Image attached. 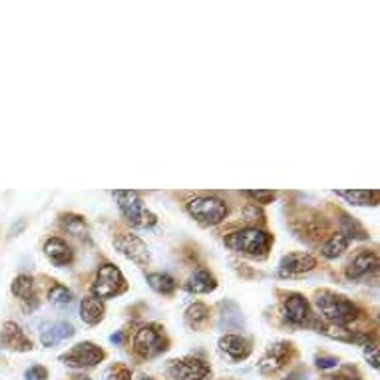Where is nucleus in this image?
<instances>
[{
	"label": "nucleus",
	"mask_w": 380,
	"mask_h": 380,
	"mask_svg": "<svg viewBox=\"0 0 380 380\" xmlns=\"http://www.w3.org/2000/svg\"><path fill=\"white\" fill-rule=\"evenodd\" d=\"M315 305L321 310L323 319L328 324L347 326L358 317V309L351 299L345 295H337L333 291H319L315 295Z\"/></svg>",
	"instance_id": "nucleus-1"
},
{
	"label": "nucleus",
	"mask_w": 380,
	"mask_h": 380,
	"mask_svg": "<svg viewBox=\"0 0 380 380\" xmlns=\"http://www.w3.org/2000/svg\"><path fill=\"white\" fill-rule=\"evenodd\" d=\"M223 243L235 253L249 255V257H255V259H263V257H267L269 249H271L273 235H269L267 231L257 229V227H245L241 231L229 233L223 239Z\"/></svg>",
	"instance_id": "nucleus-2"
},
{
	"label": "nucleus",
	"mask_w": 380,
	"mask_h": 380,
	"mask_svg": "<svg viewBox=\"0 0 380 380\" xmlns=\"http://www.w3.org/2000/svg\"><path fill=\"white\" fill-rule=\"evenodd\" d=\"M113 198L118 199L120 213L124 215V219L129 227L150 229L157 223V217L143 205L138 191H116Z\"/></svg>",
	"instance_id": "nucleus-3"
},
{
	"label": "nucleus",
	"mask_w": 380,
	"mask_h": 380,
	"mask_svg": "<svg viewBox=\"0 0 380 380\" xmlns=\"http://www.w3.org/2000/svg\"><path fill=\"white\" fill-rule=\"evenodd\" d=\"M187 212L201 225L213 227L227 217V205L225 201L213 196H198L187 203Z\"/></svg>",
	"instance_id": "nucleus-4"
},
{
	"label": "nucleus",
	"mask_w": 380,
	"mask_h": 380,
	"mask_svg": "<svg viewBox=\"0 0 380 380\" xmlns=\"http://www.w3.org/2000/svg\"><path fill=\"white\" fill-rule=\"evenodd\" d=\"M126 289L127 283L122 275V271L112 263H104L96 273V281L92 283V295L100 301L122 295Z\"/></svg>",
	"instance_id": "nucleus-5"
},
{
	"label": "nucleus",
	"mask_w": 380,
	"mask_h": 380,
	"mask_svg": "<svg viewBox=\"0 0 380 380\" xmlns=\"http://www.w3.org/2000/svg\"><path fill=\"white\" fill-rule=\"evenodd\" d=\"M169 340L157 324H145L134 337V351L140 354L141 358H154L157 354L168 351Z\"/></svg>",
	"instance_id": "nucleus-6"
},
{
	"label": "nucleus",
	"mask_w": 380,
	"mask_h": 380,
	"mask_svg": "<svg viewBox=\"0 0 380 380\" xmlns=\"http://www.w3.org/2000/svg\"><path fill=\"white\" fill-rule=\"evenodd\" d=\"M104 358H106V352L94 342H80V345L72 347L66 354L60 356V361L72 368H94Z\"/></svg>",
	"instance_id": "nucleus-7"
},
{
	"label": "nucleus",
	"mask_w": 380,
	"mask_h": 380,
	"mask_svg": "<svg viewBox=\"0 0 380 380\" xmlns=\"http://www.w3.org/2000/svg\"><path fill=\"white\" fill-rule=\"evenodd\" d=\"M168 372L175 380H205L212 374V366L196 356H183L169 363Z\"/></svg>",
	"instance_id": "nucleus-8"
},
{
	"label": "nucleus",
	"mask_w": 380,
	"mask_h": 380,
	"mask_svg": "<svg viewBox=\"0 0 380 380\" xmlns=\"http://www.w3.org/2000/svg\"><path fill=\"white\" fill-rule=\"evenodd\" d=\"M283 315L295 326H312L309 301L299 293H293L283 301Z\"/></svg>",
	"instance_id": "nucleus-9"
},
{
	"label": "nucleus",
	"mask_w": 380,
	"mask_h": 380,
	"mask_svg": "<svg viewBox=\"0 0 380 380\" xmlns=\"http://www.w3.org/2000/svg\"><path fill=\"white\" fill-rule=\"evenodd\" d=\"M317 267V259L309 253H289L279 263V277H299Z\"/></svg>",
	"instance_id": "nucleus-10"
},
{
	"label": "nucleus",
	"mask_w": 380,
	"mask_h": 380,
	"mask_svg": "<svg viewBox=\"0 0 380 380\" xmlns=\"http://www.w3.org/2000/svg\"><path fill=\"white\" fill-rule=\"evenodd\" d=\"M113 245L118 247V251L127 257L129 261H134V263H138V265H148V261H150V253H148V247H145V243L140 239V237H136V235H120L118 239L113 241Z\"/></svg>",
	"instance_id": "nucleus-11"
},
{
	"label": "nucleus",
	"mask_w": 380,
	"mask_h": 380,
	"mask_svg": "<svg viewBox=\"0 0 380 380\" xmlns=\"http://www.w3.org/2000/svg\"><path fill=\"white\" fill-rule=\"evenodd\" d=\"M219 351L233 363H239L251 354V342L241 335H223L219 338Z\"/></svg>",
	"instance_id": "nucleus-12"
},
{
	"label": "nucleus",
	"mask_w": 380,
	"mask_h": 380,
	"mask_svg": "<svg viewBox=\"0 0 380 380\" xmlns=\"http://www.w3.org/2000/svg\"><path fill=\"white\" fill-rule=\"evenodd\" d=\"M289 356H291V345H289V342H277V345H273L267 351V354L261 358L259 370H261L263 374H273V372H277L279 368L285 366V363L289 361Z\"/></svg>",
	"instance_id": "nucleus-13"
},
{
	"label": "nucleus",
	"mask_w": 380,
	"mask_h": 380,
	"mask_svg": "<svg viewBox=\"0 0 380 380\" xmlns=\"http://www.w3.org/2000/svg\"><path fill=\"white\" fill-rule=\"evenodd\" d=\"M44 255L50 259V263H54L56 267H66L74 261V251L72 247L60 237H50L44 243Z\"/></svg>",
	"instance_id": "nucleus-14"
},
{
	"label": "nucleus",
	"mask_w": 380,
	"mask_h": 380,
	"mask_svg": "<svg viewBox=\"0 0 380 380\" xmlns=\"http://www.w3.org/2000/svg\"><path fill=\"white\" fill-rule=\"evenodd\" d=\"M377 269H379V257H377V253H372V251H361V253L356 255L351 263H349V267H347V277L358 281V279H363L366 275L374 273Z\"/></svg>",
	"instance_id": "nucleus-15"
},
{
	"label": "nucleus",
	"mask_w": 380,
	"mask_h": 380,
	"mask_svg": "<svg viewBox=\"0 0 380 380\" xmlns=\"http://www.w3.org/2000/svg\"><path fill=\"white\" fill-rule=\"evenodd\" d=\"M74 326L70 323L58 321V323H44L40 326V340L44 347H54L58 342L74 337Z\"/></svg>",
	"instance_id": "nucleus-16"
},
{
	"label": "nucleus",
	"mask_w": 380,
	"mask_h": 380,
	"mask_svg": "<svg viewBox=\"0 0 380 380\" xmlns=\"http://www.w3.org/2000/svg\"><path fill=\"white\" fill-rule=\"evenodd\" d=\"M0 337H2V345L8 347V349H13V351H30L32 349V342L22 333V328L15 323L4 324Z\"/></svg>",
	"instance_id": "nucleus-17"
},
{
	"label": "nucleus",
	"mask_w": 380,
	"mask_h": 380,
	"mask_svg": "<svg viewBox=\"0 0 380 380\" xmlns=\"http://www.w3.org/2000/svg\"><path fill=\"white\" fill-rule=\"evenodd\" d=\"M13 293H15L29 309L38 307V299H36V289H34V279L30 275H18L13 281Z\"/></svg>",
	"instance_id": "nucleus-18"
},
{
	"label": "nucleus",
	"mask_w": 380,
	"mask_h": 380,
	"mask_svg": "<svg viewBox=\"0 0 380 380\" xmlns=\"http://www.w3.org/2000/svg\"><path fill=\"white\" fill-rule=\"evenodd\" d=\"M104 312H106L104 301H100V299H96L94 295L82 299V303H80V319H82L86 324L94 326V324L102 323Z\"/></svg>",
	"instance_id": "nucleus-19"
},
{
	"label": "nucleus",
	"mask_w": 380,
	"mask_h": 380,
	"mask_svg": "<svg viewBox=\"0 0 380 380\" xmlns=\"http://www.w3.org/2000/svg\"><path fill=\"white\" fill-rule=\"evenodd\" d=\"M215 287H217V281H215V277H213L207 269H198V271L191 275L189 283H187V291L198 293V295L212 293V291H215Z\"/></svg>",
	"instance_id": "nucleus-20"
},
{
	"label": "nucleus",
	"mask_w": 380,
	"mask_h": 380,
	"mask_svg": "<svg viewBox=\"0 0 380 380\" xmlns=\"http://www.w3.org/2000/svg\"><path fill=\"white\" fill-rule=\"evenodd\" d=\"M207 321H209V309L203 303H193L189 309L185 310V323H187V326L196 328V331L203 328Z\"/></svg>",
	"instance_id": "nucleus-21"
},
{
	"label": "nucleus",
	"mask_w": 380,
	"mask_h": 380,
	"mask_svg": "<svg viewBox=\"0 0 380 380\" xmlns=\"http://www.w3.org/2000/svg\"><path fill=\"white\" fill-rule=\"evenodd\" d=\"M338 198H345L354 205H377L379 203V191L377 189H361V191H337Z\"/></svg>",
	"instance_id": "nucleus-22"
},
{
	"label": "nucleus",
	"mask_w": 380,
	"mask_h": 380,
	"mask_svg": "<svg viewBox=\"0 0 380 380\" xmlns=\"http://www.w3.org/2000/svg\"><path fill=\"white\" fill-rule=\"evenodd\" d=\"M349 245H351V241L347 239L342 233H335V235H331V239L324 243L321 253H323L324 259H337L347 251Z\"/></svg>",
	"instance_id": "nucleus-23"
},
{
	"label": "nucleus",
	"mask_w": 380,
	"mask_h": 380,
	"mask_svg": "<svg viewBox=\"0 0 380 380\" xmlns=\"http://www.w3.org/2000/svg\"><path fill=\"white\" fill-rule=\"evenodd\" d=\"M148 283L155 293H161V295H171L177 287L175 279L169 277L168 273H152V275H148Z\"/></svg>",
	"instance_id": "nucleus-24"
},
{
	"label": "nucleus",
	"mask_w": 380,
	"mask_h": 380,
	"mask_svg": "<svg viewBox=\"0 0 380 380\" xmlns=\"http://www.w3.org/2000/svg\"><path fill=\"white\" fill-rule=\"evenodd\" d=\"M62 225L74 237H88V227H86L84 217H80V215H64Z\"/></svg>",
	"instance_id": "nucleus-25"
},
{
	"label": "nucleus",
	"mask_w": 380,
	"mask_h": 380,
	"mask_svg": "<svg viewBox=\"0 0 380 380\" xmlns=\"http://www.w3.org/2000/svg\"><path fill=\"white\" fill-rule=\"evenodd\" d=\"M72 291L70 289H66L64 285H60V283H54L52 287H50V291H48V301L52 303V305H56V307H66V305H70L72 303Z\"/></svg>",
	"instance_id": "nucleus-26"
},
{
	"label": "nucleus",
	"mask_w": 380,
	"mask_h": 380,
	"mask_svg": "<svg viewBox=\"0 0 380 380\" xmlns=\"http://www.w3.org/2000/svg\"><path fill=\"white\" fill-rule=\"evenodd\" d=\"M340 227H342V235L347 237V239H366L368 235H366V231L363 227L358 225L354 219H351L349 215H342V221H340Z\"/></svg>",
	"instance_id": "nucleus-27"
},
{
	"label": "nucleus",
	"mask_w": 380,
	"mask_h": 380,
	"mask_svg": "<svg viewBox=\"0 0 380 380\" xmlns=\"http://www.w3.org/2000/svg\"><path fill=\"white\" fill-rule=\"evenodd\" d=\"M245 196L247 198L255 199V201H259V203H271L273 199L277 198V193L275 191H245Z\"/></svg>",
	"instance_id": "nucleus-28"
},
{
	"label": "nucleus",
	"mask_w": 380,
	"mask_h": 380,
	"mask_svg": "<svg viewBox=\"0 0 380 380\" xmlns=\"http://www.w3.org/2000/svg\"><path fill=\"white\" fill-rule=\"evenodd\" d=\"M24 379L26 380H46L48 379V370H46V368L40 365L32 366V368H29V370H26Z\"/></svg>",
	"instance_id": "nucleus-29"
},
{
	"label": "nucleus",
	"mask_w": 380,
	"mask_h": 380,
	"mask_svg": "<svg viewBox=\"0 0 380 380\" xmlns=\"http://www.w3.org/2000/svg\"><path fill=\"white\" fill-rule=\"evenodd\" d=\"M108 380H132V374H129V370H127L126 366H116V368L110 370Z\"/></svg>",
	"instance_id": "nucleus-30"
},
{
	"label": "nucleus",
	"mask_w": 380,
	"mask_h": 380,
	"mask_svg": "<svg viewBox=\"0 0 380 380\" xmlns=\"http://www.w3.org/2000/svg\"><path fill=\"white\" fill-rule=\"evenodd\" d=\"M365 354L366 358L370 361L372 368H379V347H377V345H366Z\"/></svg>",
	"instance_id": "nucleus-31"
},
{
	"label": "nucleus",
	"mask_w": 380,
	"mask_h": 380,
	"mask_svg": "<svg viewBox=\"0 0 380 380\" xmlns=\"http://www.w3.org/2000/svg\"><path fill=\"white\" fill-rule=\"evenodd\" d=\"M338 361L335 356H317V366L319 368H333V366H337Z\"/></svg>",
	"instance_id": "nucleus-32"
},
{
	"label": "nucleus",
	"mask_w": 380,
	"mask_h": 380,
	"mask_svg": "<svg viewBox=\"0 0 380 380\" xmlns=\"http://www.w3.org/2000/svg\"><path fill=\"white\" fill-rule=\"evenodd\" d=\"M333 380H361V379H352V377H337V379Z\"/></svg>",
	"instance_id": "nucleus-33"
},
{
	"label": "nucleus",
	"mask_w": 380,
	"mask_h": 380,
	"mask_svg": "<svg viewBox=\"0 0 380 380\" xmlns=\"http://www.w3.org/2000/svg\"><path fill=\"white\" fill-rule=\"evenodd\" d=\"M74 380H90V379H88V377H76Z\"/></svg>",
	"instance_id": "nucleus-34"
},
{
	"label": "nucleus",
	"mask_w": 380,
	"mask_h": 380,
	"mask_svg": "<svg viewBox=\"0 0 380 380\" xmlns=\"http://www.w3.org/2000/svg\"><path fill=\"white\" fill-rule=\"evenodd\" d=\"M140 380H152V379H150V377H141Z\"/></svg>",
	"instance_id": "nucleus-35"
}]
</instances>
